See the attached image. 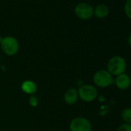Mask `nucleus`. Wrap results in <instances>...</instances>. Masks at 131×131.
Returning a JSON list of instances; mask_svg holds the SVG:
<instances>
[{"label":"nucleus","mask_w":131,"mask_h":131,"mask_svg":"<svg viewBox=\"0 0 131 131\" xmlns=\"http://www.w3.org/2000/svg\"><path fill=\"white\" fill-rule=\"evenodd\" d=\"M117 131H131V124L123 123L119 125Z\"/></svg>","instance_id":"obj_14"},{"label":"nucleus","mask_w":131,"mask_h":131,"mask_svg":"<svg viewBox=\"0 0 131 131\" xmlns=\"http://www.w3.org/2000/svg\"><path fill=\"white\" fill-rule=\"evenodd\" d=\"M21 90L24 93L32 96V95H35V93L37 92L38 86L34 81L30 80H26L22 83Z\"/></svg>","instance_id":"obj_9"},{"label":"nucleus","mask_w":131,"mask_h":131,"mask_svg":"<svg viewBox=\"0 0 131 131\" xmlns=\"http://www.w3.org/2000/svg\"><path fill=\"white\" fill-rule=\"evenodd\" d=\"M94 8L87 3H79L74 8L76 16L82 20H89L93 16Z\"/></svg>","instance_id":"obj_5"},{"label":"nucleus","mask_w":131,"mask_h":131,"mask_svg":"<svg viewBox=\"0 0 131 131\" xmlns=\"http://www.w3.org/2000/svg\"><path fill=\"white\" fill-rule=\"evenodd\" d=\"M93 81L96 87L104 89L114 83V77L106 70H100L94 73Z\"/></svg>","instance_id":"obj_3"},{"label":"nucleus","mask_w":131,"mask_h":131,"mask_svg":"<svg viewBox=\"0 0 131 131\" xmlns=\"http://www.w3.org/2000/svg\"><path fill=\"white\" fill-rule=\"evenodd\" d=\"M110 13L109 7L105 4H99L97 5L93 10V16H95L98 19H104Z\"/></svg>","instance_id":"obj_10"},{"label":"nucleus","mask_w":131,"mask_h":131,"mask_svg":"<svg viewBox=\"0 0 131 131\" xmlns=\"http://www.w3.org/2000/svg\"><path fill=\"white\" fill-rule=\"evenodd\" d=\"M123 10L126 17L131 19V0H126L123 6Z\"/></svg>","instance_id":"obj_12"},{"label":"nucleus","mask_w":131,"mask_h":131,"mask_svg":"<svg viewBox=\"0 0 131 131\" xmlns=\"http://www.w3.org/2000/svg\"><path fill=\"white\" fill-rule=\"evenodd\" d=\"M0 131H5V130H0Z\"/></svg>","instance_id":"obj_17"},{"label":"nucleus","mask_w":131,"mask_h":131,"mask_svg":"<svg viewBox=\"0 0 131 131\" xmlns=\"http://www.w3.org/2000/svg\"><path fill=\"white\" fill-rule=\"evenodd\" d=\"M127 42L129 44V46H131V33L129 34V36H128V39H127Z\"/></svg>","instance_id":"obj_15"},{"label":"nucleus","mask_w":131,"mask_h":131,"mask_svg":"<svg viewBox=\"0 0 131 131\" xmlns=\"http://www.w3.org/2000/svg\"><path fill=\"white\" fill-rule=\"evenodd\" d=\"M79 99L85 103L93 102L98 97V90L96 87L91 84H83L78 90Z\"/></svg>","instance_id":"obj_4"},{"label":"nucleus","mask_w":131,"mask_h":131,"mask_svg":"<svg viewBox=\"0 0 131 131\" xmlns=\"http://www.w3.org/2000/svg\"><path fill=\"white\" fill-rule=\"evenodd\" d=\"M121 118L123 123L131 124V108L130 107L125 108L122 110Z\"/></svg>","instance_id":"obj_11"},{"label":"nucleus","mask_w":131,"mask_h":131,"mask_svg":"<svg viewBox=\"0 0 131 131\" xmlns=\"http://www.w3.org/2000/svg\"><path fill=\"white\" fill-rule=\"evenodd\" d=\"M70 131H92V123L84 116H77L70 123Z\"/></svg>","instance_id":"obj_6"},{"label":"nucleus","mask_w":131,"mask_h":131,"mask_svg":"<svg viewBox=\"0 0 131 131\" xmlns=\"http://www.w3.org/2000/svg\"><path fill=\"white\" fill-rule=\"evenodd\" d=\"M127 67L126 59L121 56H113L107 62L106 70L114 77L125 73Z\"/></svg>","instance_id":"obj_1"},{"label":"nucleus","mask_w":131,"mask_h":131,"mask_svg":"<svg viewBox=\"0 0 131 131\" xmlns=\"http://www.w3.org/2000/svg\"><path fill=\"white\" fill-rule=\"evenodd\" d=\"M114 83L116 86L120 90H126L131 86V79L126 73L120 74L114 79Z\"/></svg>","instance_id":"obj_7"},{"label":"nucleus","mask_w":131,"mask_h":131,"mask_svg":"<svg viewBox=\"0 0 131 131\" xmlns=\"http://www.w3.org/2000/svg\"><path fill=\"white\" fill-rule=\"evenodd\" d=\"M29 104L31 107H36L39 104V99L36 96L32 95L29 98Z\"/></svg>","instance_id":"obj_13"},{"label":"nucleus","mask_w":131,"mask_h":131,"mask_svg":"<svg viewBox=\"0 0 131 131\" xmlns=\"http://www.w3.org/2000/svg\"><path fill=\"white\" fill-rule=\"evenodd\" d=\"M63 100L64 102L67 105H74L77 103V102L79 100V96H78V91L77 89L76 88H70L67 91L65 92L64 96H63Z\"/></svg>","instance_id":"obj_8"},{"label":"nucleus","mask_w":131,"mask_h":131,"mask_svg":"<svg viewBox=\"0 0 131 131\" xmlns=\"http://www.w3.org/2000/svg\"><path fill=\"white\" fill-rule=\"evenodd\" d=\"M0 46L3 52L8 56H13L16 55L19 50V42L18 39L12 36L3 37L0 42Z\"/></svg>","instance_id":"obj_2"},{"label":"nucleus","mask_w":131,"mask_h":131,"mask_svg":"<svg viewBox=\"0 0 131 131\" xmlns=\"http://www.w3.org/2000/svg\"><path fill=\"white\" fill-rule=\"evenodd\" d=\"M2 39H3V37H0V42H1Z\"/></svg>","instance_id":"obj_16"}]
</instances>
